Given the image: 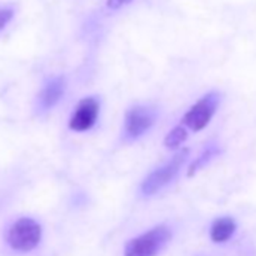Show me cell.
Segmentation results:
<instances>
[{
    "label": "cell",
    "mask_w": 256,
    "mask_h": 256,
    "mask_svg": "<svg viewBox=\"0 0 256 256\" xmlns=\"http://www.w3.org/2000/svg\"><path fill=\"white\" fill-rule=\"evenodd\" d=\"M41 236H42L41 224L35 218L22 217L8 230L6 241L12 250L20 253H28L38 247V244L41 242Z\"/></svg>",
    "instance_id": "obj_2"
},
{
    "label": "cell",
    "mask_w": 256,
    "mask_h": 256,
    "mask_svg": "<svg viewBox=\"0 0 256 256\" xmlns=\"http://www.w3.org/2000/svg\"><path fill=\"white\" fill-rule=\"evenodd\" d=\"M130 2H132V0H107V6L110 10H119L122 6L128 5Z\"/></svg>",
    "instance_id": "obj_12"
},
{
    "label": "cell",
    "mask_w": 256,
    "mask_h": 256,
    "mask_svg": "<svg viewBox=\"0 0 256 256\" xmlns=\"http://www.w3.org/2000/svg\"><path fill=\"white\" fill-rule=\"evenodd\" d=\"M188 150H181L180 152L175 154V157L172 160H169L166 164H163L162 168L156 169L154 172H151L142 182L140 186V192L145 196H152L156 193H158L162 188H164L169 182H172L176 175L180 174L182 164L186 163L187 157H188Z\"/></svg>",
    "instance_id": "obj_3"
},
{
    "label": "cell",
    "mask_w": 256,
    "mask_h": 256,
    "mask_svg": "<svg viewBox=\"0 0 256 256\" xmlns=\"http://www.w3.org/2000/svg\"><path fill=\"white\" fill-rule=\"evenodd\" d=\"M236 229V223L230 217H220L212 222L210 236L214 242H224L228 241Z\"/></svg>",
    "instance_id": "obj_8"
},
{
    "label": "cell",
    "mask_w": 256,
    "mask_h": 256,
    "mask_svg": "<svg viewBox=\"0 0 256 256\" xmlns=\"http://www.w3.org/2000/svg\"><path fill=\"white\" fill-rule=\"evenodd\" d=\"M98 113H100L98 100L94 96L83 98L77 104V107H76V110L70 119V128L77 133H83V132L90 130L96 122Z\"/></svg>",
    "instance_id": "obj_6"
},
{
    "label": "cell",
    "mask_w": 256,
    "mask_h": 256,
    "mask_svg": "<svg viewBox=\"0 0 256 256\" xmlns=\"http://www.w3.org/2000/svg\"><path fill=\"white\" fill-rule=\"evenodd\" d=\"M170 238L172 232L168 226H156L148 232L128 241L124 250V256H157Z\"/></svg>",
    "instance_id": "obj_1"
},
{
    "label": "cell",
    "mask_w": 256,
    "mask_h": 256,
    "mask_svg": "<svg viewBox=\"0 0 256 256\" xmlns=\"http://www.w3.org/2000/svg\"><path fill=\"white\" fill-rule=\"evenodd\" d=\"M14 17V11L11 8H5V10H0V30H2Z\"/></svg>",
    "instance_id": "obj_11"
},
{
    "label": "cell",
    "mask_w": 256,
    "mask_h": 256,
    "mask_svg": "<svg viewBox=\"0 0 256 256\" xmlns=\"http://www.w3.org/2000/svg\"><path fill=\"white\" fill-rule=\"evenodd\" d=\"M220 102V95L217 92H210L204 95L194 106H192L182 118V124L193 132H200L210 124L214 116L217 106Z\"/></svg>",
    "instance_id": "obj_5"
},
{
    "label": "cell",
    "mask_w": 256,
    "mask_h": 256,
    "mask_svg": "<svg viewBox=\"0 0 256 256\" xmlns=\"http://www.w3.org/2000/svg\"><path fill=\"white\" fill-rule=\"evenodd\" d=\"M156 110L148 106H134L128 108L124 120L125 140H136L142 138L156 122Z\"/></svg>",
    "instance_id": "obj_4"
},
{
    "label": "cell",
    "mask_w": 256,
    "mask_h": 256,
    "mask_svg": "<svg viewBox=\"0 0 256 256\" xmlns=\"http://www.w3.org/2000/svg\"><path fill=\"white\" fill-rule=\"evenodd\" d=\"M187 139V130H186V125H178L175 126L174 130H170L164 139V146L169 150H175L180 145H182V142Z\"/></svg>",
    "instance_id": "obj_10"
},
{
    "label": "cell",
    "mask_w": 256,
    "mask_h": 256,
    "mask_svg": "<svg viewBox=\"0 0 256 256\" xmlns=\"http://www.w3.org/2000/svg\"><path fill=\"white\" fill-rule=\"evenodd\" d=\"M220 152V150H218V146L217 145H208L202 152H200V156L190 164V168H188V172H187V175L188 176H193L199 169H202L205 164H208L217 154Z\"/></svg>",
    "instance_id": "obj_9"
},
{
    "label": "cell",
    "mask_w": 256,
    "mask_h": 256,
    "mask_svg": "<svg viewBox=\"0 0 256 256\" xmlns=\"http://www.w3.org/2000/svg\"><path fill=\"white\" fill-rule=\"evenodd\" d=\"M65 78L64 77H54L52 78L40 92L38 95V106L41 110H50L52 107H54L60 98L65 94Z\"/></svg>",
    "instance_id": "obj_7"
}]
</instances>
